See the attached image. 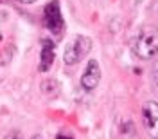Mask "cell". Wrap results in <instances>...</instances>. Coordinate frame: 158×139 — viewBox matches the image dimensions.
Masks as SVG:
<instances>
[{
  "instance_id": "6da1fadb",
  "label": "cell",
  "mask_w": 158,
  "mask_h": 139,
  "mask_svg": "<svg viewBox=\"0 0 158 139\" xmlns=\"http://www.w3.org/2000/svg\"><path fill=\"white\" fill-rule=\"evenodd\" d=\"M131 49L140 60H151L158 54V33L155 29H144L133 40Z\"/></svg>"
},
{
  "instance_id": "7a4b0ae2",
  "label": "cell",
  "mask_w": 158,
  "mask_h": 139,
  "mask_svg": "<svg viewBox=\"0 0 158 139\" xmlns=\"http://www.w3.org/2000/svg\"><path fill=\"white\" fill-rule=\"evenodd\" d=\"M90 51H92V40H90L88 36L77 34V36H74V40L65 47L63 60H65L67 65H77L79 61H83V60L88 56Z\"/></svg>"
},
{
  "instance_id": "3957f363",
  "label": "cell",
  "mask_w": 158,
  "mask_h": 139,
  "mask_svg": "<svg viewBox=\"0 0 158 139\" xmlns=\"http://www.w3.org/2000/svg\"><path fill=\"white\" fill-rule=\"evenodd\" d=\"M43 24L45 27L54 33V34H59L63 27H65V22H63V16H61V11H59V4L56 0L49 2L45 6V11H43Z\"/></svg>"
},
{
  "instance_id": "277c9868",
  "label": "cell",
  "mask_w": 158,
  "mask_h": 139,
  "mask_svg": "<svg viewBox=\"0 0 158 139\" xmlns=\"http://www.w3.org/2000/svg\"><path fill=\"white\" fill-rule=\"evenodd\" d=\"M142 123L149 136L158 139V103L146 101L142 105Z\"/></svg>"
},
{
  "instance_id": "5b68a950",
  "label": "cell",
  "mask_w": 158,
  "mask_h": 139,
  "mask_svg": "<svg viewBox=\"0 0 158 139\" xmlns=\"http://www.w3.org/2000/svg\"><path fill=\"white\" fill-rule=\"evenodd\" d=\"M99 81H101V67H99L97 60H90L86 63V69L81 76V87L86 92H92V90L97 89Z\"/></svg>"
},
{
  "instance_id": "8992f818",
  "label": "cell",
  "mask_w": 158,
  "mask_h": 139,
  "mask_svg": "<svg viewBox=\"0 0 158 139\" xmlns=\"http://www.w3.org/2000/svg\"><path fill=\"white\" fill-rule=\"evenodd\" d=\"M54 61V42L52 40H43V47H41V60H40V70L45 72L50 69Z\"/></svg>"
},
{
  "instance_id": "52a82bcc",
  "label": "cell",
  "mask_w": 158,
  "mask_h": 139,
  "mask_svg": "<svg viewBox=\"0 0 158 139\" xmlns=\"http://www.w3.org/2000/svg\"><path fill=\"white\" fill-rule=\"evenodd\" d=\"M41 92L49 98H54L56 94H59V83L54 81V79H47L41 83Z\"/></svg>"
},
{
  "instance_id": "ba28073f",
  "label": "cell",
  "mask_w": 158,
  "mask_h": 139,
  "mask_svg": "<svg viewBox=\"0 0 158 139\" xmlns=\"http://www.w3.org/2000/svg\"><path fill=\"white\" fill-rule=\"evenodd\" d=\"M151 78L155 81V85L158 87V60L153 63V67H151Z\"/></svg>"
},
{
  "instance_id": "9c48e42d",
  "label": "cell",
  "mask_w": 158,
  "mask_h": 139,
  "mask_svg": "<svg viewBox=\"0 0 158 139\" xmlns=\"http://www.w3.org/2000/svg\"><path fill=\"white\" fill-rule=\"evenodd\" d=\"M4 139H23V137H22V132H18V130H11Z\"/></svg>"
},
{
  "instance_id": "30bf717a",
  "label": "cell",
  "mask_w": 158,
  "mask_h": 139,
  "mask_svg": "<svg viewBox=\"0 0 158 139\" xmlns=\"http://www.w3.org/2000/svg\"><path fill=\"white\" fill-rule=\"evenodd\" d=\"M56 139H74V137H67L65 134H58V136H56Z\"/></svg>"
},
{
  "instance_id": "8fae6325",
  "label": "cell",
  "mask_w": 158,
  "mask_h": 139,
  "mask_svg": "<svg viewBox=\"0 0 158 139\" xmlns=\"http://www.w3.org/2000/svg\"><path fill=\"white\" fill-rule=\"evenodd\" d=\"M20 4H32V2H36V0H16Z\"/></svg>"
},
{
  "instance_id": "7c38bea8",
  "label": "cell",
  "mask_w": 158,
  "mask_h": 139,
  "mask_svg": "<svg viewBox=\"0 0 158 139\" xmlns=\"http://www.w3.org/2000/svg\"><path fill=\"white\" fill-rule=\"evenodd\" d=\"M31 139H43V137H41L40 134H36V136H32V137H31Z\"/></svg>"
}]
</instances>
